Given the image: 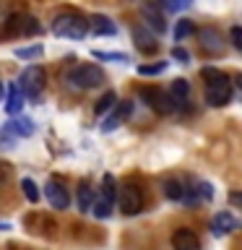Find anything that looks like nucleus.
Returning a JSON list of instances; mask_svg holds the SVG:
<instances>
[{
	"label": "nucleus",
	"mask_w": 242,
	"mask_h": 250,
	"mask_svg": "<svg viewBox=\"0 0 242 250\" xmlns=\"http://www.w3.org/2000/svg\"><path fill=\"white\" fill-rule=\"evenodd\" d=\"M91 211H94L99 219H109V214H112V203H107L104 198H94Z\"/></svg>",
	"instance_id": "nucleus-23"
},
{
	"label": "nucleus",
	"mask_w": 242,
	"mask_h": 250,
	"mask_svg": "<svg viewBox=\"0 0 242 250\" xmlns=\"http://www.w3.org/2000/svg\"><path fill=\"white\" fill-rule=\"evenodd\" d=\"M3 94H5V89H3V81H0V99H3Z\"/></svg>",
	"instance_id": "nucleus-35"
},
{
	"label": "nucleus",
	"mask_w": 242,
	"mask_h": 250,
	"mask_svg": "<svg viewBox=\"0 0 242 250\" xmlns=\"http://www.w3.org/2000/svg\"><path fill=\"white\" fill-rule=\"evenodd\" d=\"M16 83H19V89H21L23 97L39 99V97H42V91H44V83H47V73H44L42 65H29Z\"/></svg>",
	"instance_id": "nucleus-4"
},
{
	"label": "nucleus",
	"mask_w": 242,
	"mask_h": 250,
	"mask_svg": "<svg viewBox=\"0 0 242 250\" xmlns=\"http://www.w3.org/2000/svg\"><path fill=\"white\" fill-rule=\"evenodd\" d=\"M44 195H47V203L55 208V211H62L70 206V195H68V188L60 183V180H50L44 185Z\"/></svg>",
	"instance_id": "nucleus-6"
},
{
	"label": "nucleus",
	"mask_w": 242,
	"mask_h": 250,
	"mask_svg": "<svg viewBox=\"0 0 242 250\" xmlns=\"http://www.w3.org/2000/svg\"><path fill=\"white\" fill-rule=\"evenodd\" d=\"M97 60H117V62H128V55L125 52H94Z\"/></svg>",
	"instance_id": "nucleus-26"
},
{
	"label": "nucleus",
	"mask_w": 242,
	"mask_h": 250,
	"mask_svg": "<svg viewBox=\"0 0 242 250\" xmlns=\"http://www.w3.org/2000/svg\"><path fill=\"white\" fill-rule=\"evenodd\" d=\"M115 195H117V183L112 175H104L101 177V195L99 198H104L107 203H115Z\"/></svg>",
	"instance_id": "nucleus-19"
},
{
	"label": "nucleus",
	"mask_w": 242,
	"mask_h": 250,
	"mask_svg": "<svg viewBox=\"0 0 242 250\" xmlns=\"http://www.w3.org/2000/svg\"><path fill=\"white\" fill-rule=\"evenodd\" d=\"M164 195L169 201H182L185 198V188L180 180H164Z\"/></svg>",
	"instance_id": "nucleus-18"
},
{
	"label": "nucleus",
	"mask_w": 242,
	"mask_h": 250,
	"mask_svg": "<svg viewBox=\"0 0 242 250\" xmlns=\"http://www.w3.org/2000/svg\"><path fill=\"white\" fill-rule=\"evenodd\" d=\"M112 104H117V94H115V91H107L104 97H101L97 104H94V112H97V115H104Z\"/></svg>",
	"instance_id": "nucleus-22"
},
{
	"label": "nucleus",
	"mask_w": 242,
	"mask_h": 250,
	"mask_svg": "<svg viewBox=\"0 0 242 250\" xmlns=\"http://www.w3.org/2000/svg\"><path fill=\"white\" fill-rule=\"evenodd\" d=\"M172 248L175 250H201V240L193 229L182 227V229H175V234H172Z\"/></svg>",
	"instance_id": "nucleus-11"
},
{
	"label": "nucleus",
	"mask_w": 242,
	"mask_h": 250,
	"mask_svg": "<svg viewBox=\"0 0 242 250\" xmlns=\"http://www.w3.org/2000/svg\"><path fill=\"white\" fill-rule=\"evenodd\" d=\"M117 125H120V120H117V117H115V115H109V117H107V120H104V123H101V130H104V133H112V130L117 128Z\"/></svg>",
	"instance_id": "nucleus-29"
},
{
	"label": "nucleus",
	"mask_w": 242,
	"mask_h": 250,
	"mask_svg": "<svg viewBox=\"0 0 242 250\" xmlns=\"http://www.w3.org/2000/svg\"><path fill=\"white\" fill-rule=\"evenodd\" d=\"M94 190L89 183H81V188H78V211H83V214H89L91 211V203H94Z\"/></svg>",
	"instance_id": "nucleus-17"
},
{
	"label": "nucleus",
	"mask_w": 242,
	"mask_h": 250,
	"mask_svg": "<svg viewBox=\"0 0 242 250\" xmlns=\"http://www.w3.org/2000/svg\"><path fill=\"white\" fill-rule=\"evenodd\" d=\"M141 13H143V19L148 21V29L159 31V34H164L167 31V21H164V13L159 11V3H143L141 5Z\"/></svg>",
	"instance_id": "nucleus-10"
},
{
	"label": "nucleus",
	"mask_w": 242,
	"mask_h": 250,
	"mask_svg": "<svg viewBox=\"0 0 242 250\" xmlns=\"http://www.w3.org/2000/svg\"><path fill=\"white\" fill-rule=\"evenodd\" d=\"M229 201L234 203V206H237V203L242 201V195H240V193H232V195H229Z\"/></svg>",
	"instance_id": "nucleus-33"
},
{
	"label": "nucleus",
	"mask_w": 242,
	"mask_h": 250,
	"mask_svg": "<svg viewBox=\"0 0 242 250\" xmlns=\"http://www.w3.org/2000/svg\"><path fill=\"white\" fill-rule=\"evenodd\" d=\"M190 34H195V26H193V21H187V19L177 21V26H175V39H177V42H182V39H187Z\"/></svg>",
	"instance_id": "nucleus-21"
},
{
	"label": "nucleus",
	"mask_w": 242,
	"mask_h": 250,
	"mask_svg": "<svg viewBox=\"0 0 242 250\" xmlns=\"http://www.w3.org/2000/svg\"><path fill=\"white\" fill-rule=\"evenodd\" d=\"M133 42H136V47L141 52H146V55H151V52L159 50V39H156V34L146 26V23L133 26Z\"/></svg>",
	"instance_id": "nucleus-9"
},
{
	"label": "nucleus",
	"mask_w": 242,
	"mask_h": 250,
	"mask_svg": "<svg viewBox=\"0 0 242 250\" xmlns=\"http://www.w3.org/2000/svg\"><path fill=\"white\" fill-rule=\"evenodd\" d=\"M0 148H16V138L8 136L5 130H0Z\"/></svg>",
	"instance_id": "nucleus-28"
},
{
	"label": "nucleus",
	"mask_w": 242,
	"mask_h": 250,
	"mask_svg": "<svg viewBox=\"0 0 242 250\" xmlns=\"http://www.w3.org/2000/svg\"><path fill=\"white\" fill-rule=\"evenodd\" d=\"M167 65H169V62H164V60L151 62V65H138V76H159V73L167 70Z\"/></svg>",
	"instance_id": "nucleus-24"
},
{
	"label": "nucleus",
	"mask_w": 242,
	"mask_h": 250,
	"mask_svg": "<svg viewBox=\"0 0 242 250\" xmlns=\"http://www.w3.org/2000/svg\"><path fill=\"white\" fill-rule=\"evenodd\" d=\"M198 39H201V50H206L208 55L224 52V34L216 26H203L198 31Z\"/></svg>",
	"instance_id": "nucleus-8"
},
{
	"label": "nucleus",
	"mask_w": 242,
	"mask_h": 250,
	"mask_svg": "<svg viewBox=\"0 0 242 250\" xmlns=\"http://www.w3.org/2000/svg\"><path fill=\"white\" fill-rule=\"evenodd\" d=\"M23 109V94L19 89V83H11L8 86V104H5V112L11 117H19Z\"/></svg>",
	"instance_id": "nucleus-16"
},
{
	"label": "nucleus",
	"mask_w": 242,
	"mask_h": 250,
	"mask_svg": "<svg viewBox=\"0 0 242 250\" xmlns=\"http://www.w3.org/2000/svg\"><path fill=\"white\" fill-rule=\"evenodd\" d=\"M141 99H146V102H148V107H151L154 112H159V115L175 112V104H172V99H169V94H167V91H159V89H143V91H141Z\"/></svg>",
	"instance_id": "nucleus-7"
},
{
	"label": "nucleus",
	"mask_w": 242,
	"mask_h": 250,
	"mask_svg": "<svg viewBox=\"0 0 242 250\" xmlns=\"http://www.w3.org/2000/svg\"><path fill=\"white\" fill-rule=\"evenodd\" d=\"M232 44L237 50H242V29L240 26H232Z\"/></svg>",
	"instance_id": "nucleus-30"
},
{
	"label": "nucleus",
	"mask_w": 242,
	"mask_h": 250,
	"mask_svg": "<svg viewBox=\"0 0 242 250\" xmlns=\"http://www.w3.org/2000/svg\"><path fill=\"white\" fill-rule=\"evenodd\" d=\"M52 34L55 37H65V39H83L86 34H89V21H86L81 13L65 11L60 16H55Z\"/></svg>",
	"instance_id": "nucleus-2"
},
{
	"label": "nucleus",
	"mask_w": 242,
	"mask_h": 250,
	"mask_svg": "<svg viewBox=\"0 0 242 250\" xmlns=\"http://www.w3.org/2000/svg\"><path fill=\"white\" fill-rule=\"evenodd\" d=\"M42 55V44H34V47H19L16 50V58H39Z\"/></svg>",
	"instance_id": "nucleus-25"
},
{
	"label": "nucleus",
	"mask_w": 242,
	"mask_h": 250,
	"mask_svg": "<svg viewBox=\"0 0 242 250\" xmlns=\"http://www.w3.org/2000/svg\"><path fill=\"white\" fill-rule=\"evenodd\" d=\"M89 29H91L97 37H112V34H117V23L109 19V16H101V13H97V16L89 21Z\"/></svg>",
	"instance_id": "nucleus-14"
},
{
	"label": "nucleus",
	"mask_w": 242,
	"mask_h": 250,
	"mask_svg": "<svg viewBox=\"0 0 242 250\" xmlns=\"http://www.w3.org/2000/svg\"><path fill=\"white\" fill-rule=\"evenodd\" d=\"M203 78H206V102L211 107H224L229 104L232 99V81L229 76L222 73V70L206 68L203 70Z\"/></svg>",
	"instance_id": "nucleus-1"
},
{
	"label": "nucleus",
	"mask_w": 242,
	"mask_h": 250,
	"mask_svg": "<svg viewBox=\"0 0 242 250\" xmlns=\"http://www.w3.org/2000/svg\"><path fill=\"white\" fill-rule=\"evenodd\" d=\"M101 81H104V73H101V68H97V65H73V68H68V73H65V83L76 91L94 89V86H99Z\"/></svg>",
	"instance_id": "nucleus-3"
},
{
	"label": "nucleus",
	"mask_w": 242,
	"mask_h": 250,
	"mask_svg": "<svg viewBox=\"0 0 242 250\" xmlns=\"http://www.w3.org/2000/svg\"><path fill=\"white\" fill-rule=\"evenodd\" d=\"M21 188H23V195H26L29 203H37L39 201V188H37V183L31 177H23L21 180Z\"/></svg>",
	"instance_id": "nucleus-20"
},
{
	"label": "nucleus",
	"mask_w": 242,
	"mask_h": 250,
	"mask_svg": "<svg viewBox=\"0 0 242 250\" xmlns=\"http://www.w3.org/2000/svg\"><path fill=\"white\" fill-rule=\"evenodd\" d=\"M3 130L8 133V136H13V138H29V136H34L37 125L31 123L29 117H13Z\"/></svg>",
	"instance_id": "nucleus-12"
},
{
	"label": "nucleus",
	"mask_w": 242,
	"mask_h": 250,
	"mask_svg": "<svg viewBox=\"0 0 242 250\" xmlns=\"http://www.w3.org/2000/svg\"><path fill=\"white\" fill-rule=\"evenodd\" d=\"M237 227H240L237 219H234L229 211H219V214L211 219V229H214V234H232Z\"/></svg>",
	"instance_id": "nucleus-13"
},
{
	"label": "nucleus",
	"mask_w": 242,
	"mask_h": 250,
	"mask_svg": "<svg viewBox=\"0 0 242 250\" xmlns=\"http://www.w3.org/2000/svg\"><path fill=\"white\" fill-rule=\"evenodd\" d=\"M130 112H133V102H120V107L115 109V117L122 123V120H128V117H130Z\"/></svg>",
	"instance_id": "nucleus-27"
},
{
	"label": "nucleus",
	"mask_w": 242,
	"mask_h": 250,
	"mask_svg": "<svg viewBox=\"0 0 242 250\" xmlns=\"http://www.w3.org/2000/svg\"><path fill=\"white\" fill-rule=\"evenodd\" d=\"M5 229H11V224H5V222H0V232H5Z\"/></svg>",
	"instance_id": "nucleus-34"
},
{
	"label": "nucleus",
	"mask_w": 242,
	"mask_h": 250,
	"mask_svg": "<svg viewBox=\"0 0 242 250\" xmlns=\"http://www.w3.org/2000/svg\"><path fill=\"white\" fill-rule=\"evenodd\" d=\"M172 58L180 60V62H187V60H190V55H187V50H182V47H175V50H172Z\"/></svg>",
	"instance_id": "nucleus-31"
},
{
	"label": "nucleus",
	"mask_w": 242,
	"mask_h": 250,
	"mask_svg": "<svg viewBox=\"0 0 242 250\" xmlns=\"http://www.w3.org/2000/svg\"><path fill=\"white\" fill-rule=\"evenodd\" d=\"M115 201H117V206H120L122 214H128V216L138 214V211L143 208V193H141V188L133 185V183H122L117 195H115Z\"/></svg>",
	"instance_id": "nucleus-5"
},
{
	"label": "nucleus",
	"mask_w": 242,
	"mask_h": 250,
	"mask_svg": "<svg viewBox=\"0 0 242 250\" xmlns=\"http://www.w3.org/2000/svg\"><path fill=\"white\" fill-rule=\"evenodd\" d=\"M164 5V11H185V8H190V3H161Z\"/></svg>",
	"instance_id": "nucleus-32"
},
{
	"label": "nucleus",
	"mask_w": 242,
	"mask_h": 250,
	"mask_svg": "<svg viewBox=\"0 0 242 250\" xmlns=\"http://www.w3.org/2000/svg\"><path fill=\"white\" fill-rule=\"evenodd\" d=\"M169 99H172V104H187V99H190V83L185 81V78H177V81H172L169 86Z\"/></svg>",
	"instance_id": "nucleus-15"
}]
</instances>
